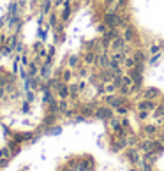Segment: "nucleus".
Wrapping results in <instances>:
<instances>
[{
    "label": "nucleus",
    "instance_id": "obj_1",
    "mask_svg": "<svg viewBox=\"0 0 164 171\" xmlns=\"http://www.w3.org/2000/svg\"><path fill=\"white\" fill-rule=\"evenodd\" d=\"M109 46H111V49L117 53V51H122V53H127L129 51V46H127V43H125V39L122 37V35H117L113 41L109 43Z\"/></svg>",
    "mask_w": 164,
    "mask_h": 171
},
{
    "label": "nucleus",
    "instance_id": "obj_2",
    "mask_svg": "<svg viewBox=\"0 0 164 171\" xmlns=\"http://www.w3.org/2000/svg\"><path fill=\"white\" fill-rule=\"evenodd\" d=\"M141 71H143V67H139V65L129 69V76L132 78V83H134L136 86H139L141 81H143V73H141Z\"/></svg>",
    "mask_w": 164,
    "mask_h": 171
},
{
    "label": "nucleus",
    "instance_id": "obj_3",
    "mask_svg": "<svg viewBox=\"0 0 164 171\" xmlns=\"http://www.w3.org/2000/svg\"><path fill=\"white\" fill-rule=\"evenodd\" d=\"M101 69H109V64H111V57L106 55V53H102L97 57V62H95Z\"/></svg>",
    "mask_w": 164,
    "mask_h": 171
},
{
    "label": "nucleus",
    "instance_id": "obj_4",
    "mask_svg": "<svg viewBox=\"0 0 164 171\" xmlns=\"http://www.w3.org/2000/svg\"><path fill=\"white\" fill-rule=\"evenodd\" d=\"M104 25H108V27H111V28H117V27H118V16L113 14V13L106 14V16H104Z\"/></svg>",
    "mask_w": 164,
    "mask_h": 171
},
{
    "label": "nucleus",
    "instance_id": "obj_5",
    "mask_svg": "<svg viewBox=\"0 0 164 171\" xmlns=\"http://www.w3.org/2000/svg\"><path fill=\"white\" fill-rule=\"evenodd\" d=\"M162 48H164V44L161 43V41H153L150 46H148V55L152 57V55H157V53H162Z\"/></svg>",
    "mask_w": 164,
    "mask_h": 171
},
{
    "label": "nucleus",
    "instance_id": "obj_6",
    "mask_svg": "<svg viewBox=\"0 0 164 171\" xmlns=\"http://www.w3.org/2000/svg\"><path fill=\"white\" fill-rule=\"evenodd\" d=\"M134 35H136V30L132 28L131 25H127V27H125V30H124V34H122V37L125 39V43H131L132 39H134Z\"/></svg>",
    "mask_w": 164,
    "mask_h": 171
},
{
    "label": "nucleus",
    "instance_id": "obj_7",
    "mask_svg": "<svg viewBox=\"0 0 164 171\" xmlns=\"http://www.w3.org/2000/svg\"><path fill=\"white\" fill-rule=\"evenodd\" d=\"M106 100H108L109 106H117V108H118V106H124V102H125L124 97H113V95H109Z\"/></svg>",
    "mask_w": 164,
    "mask_h": 171
},
{
    "label": "nucleus",
    "instance_id": "obj_8",
    "mask_svg": "<svg viewBox=\"0 0 164 171\" xmlns=\"http://www.w3.org/2000/svg\"><path fill=\"white\" fill-rule=\"evenodd\" d=\"M132 58H134V62H136V65H139V67H143V64H145V53L143 51H134V55H132Z\"/></svg>",
    "mask_w": 164,
    "mask_h": 171
},
{
    "label": "nucleus",
    "instance_id": "obj_9",
    "mask_svg": "<svg viewBox=\"0 0 164 171\" xmlns=\"http://www.w3.org/2000/svg\"><path fill=\"white\" fill-rule=\"evenodd\" d=\"M161 95V92H159V90L157 88H148L147 90V92H145V97L148 99V100H152V99H155V97H159Z\"/></svg>",
    "mask_w": 164,
    "mask_h": 171
},
{
    "label": "nucleus",
    "instance_id": "obj_10",
    "mask_svg": "<svg viewBox=\"0 0 164 171\" xmlns=\"http://www.w3.org/2000/svg\"><path fill=\"white\" fill-rule=\"evenodd\" d=\"M69 94H71V90H69L67 85H58V95L62 97V99H65Z\"/></svg>",
    "mask_w": 164,
    "mask_h": 171
},
{
    "label": "nucleus",
    "instance_id": "obj_11",
    "mask_svg": "<svg viewBox=\"0 0 164 171\" xmlns=\"http://www.w3.org/2000/svg\"><path fill=\"white\" fill-rule=\"evenodd\" d=\"M138 108H141V109H147V111H150V109H153V108H155V104H153L152 102V100H145V102H139L138 104Z\"/></svg>",
    "mask_w": 164,
    "mask_h": 171
},
{
    "label": "nucleus",
    "instance_id": "obj_12",
    "mask_svg": "<svg viewBox=\"0 0 164 171\" xmlns=\"http://www.w3.org/2000/svg\"><path fill=\"white\" fill-rule=\"evenodd\" d=\"M97 116H101V118H109V116H111V109H109V108H101L99 111H97Z\"/></svg>",
    "mask_w": 164,
    "mask_h": 171
},
{
    "label": "nucleus",
    "instance_id": "obj_13",
    "mask_svg": "<svg viewBox=\"0 0 164 171\" xmlns=\"http://www.w3.org/2000/svg\"><path fill=\"white\" fill-rule=\"evenodd\" d=\"M85 62H87V64H95V62H97V55H95L94 51L87 53V55H85Z\"/></svg>",
    "mask_w": 164,
    "mask_h": 171
},
{
    "label": "nucleus",
    "instance_id": "obj_14",
    "mask_svg": "<svg viewBox=\"0 0 164 171\" xmlns=\"http://www.w3.org/2000/svg\"><path fill=\"white\" fill-rule=\"evenodd\" d=\"M162 58V53H157V55H152L150 57V60H148V65H155L159 60Z\"/></svg>",
    "mask_w": 164,
    "mask_h": 171
},
{
    "label": "nucleus",
    "instance_id": "obj_15",
    "mask_svg": "<svg viewBox=\"0 0 164 171\" xmlns=\"http://www.w3.org/2000/svg\"><path fill=\"white\" fill-rule=\"evenodd\" d=\"M124 65H125L127 69H132V67H136V62H134V58H132V57H125V62H124Z\"/></svg>",
    "mask_w": 164,
    "mask_h": 171
},
{
    "label": "nucleus",
    "instance_id": "obj_16",
    "mask_svg": "<svg viewBox=\"0 0 164 171\" xmlns=\"http://www.w3.org/2000/svg\"><path fill=\"white\" fill-rule=\"evenodd\" d=\"M41 76L43 78H48L49 76V64H44L43 69H41Z\"/></svg>",
    "mask_w": 164,
    "mask_h": 171
},
{
    "label": "nucleus",
    "instance_id": "obj_17",
    "mask_svg": "<svg viewBox=\"0 0 164 171\" xmlns=\"http://www.w3.org/2000/svg\"><path fill=\"white\" fill-rule=\"evenodd\" d=\"M118 86L115 85V83H109V85H106V88H104V92H108V94H113L115 90H117Z\"/></svg>",
    "mask_w": 164,
    "mask_h": 171
},
{
    "label": "nucleus",
    "instance_id": "obj_18",
    "mask_svg": "<svg viewBox=\"0 0 164 171\" xmlns=\"http://www.w3.org/2000/svg\"><path fill=\"white\" fill-rule=\"evenodd\" d=\"M78 64H79V58H78V57H71V58H69V65H71V67H76Z\"/></svg>",
    "mask_w": 164,
    "mask_h": 171
},
{
    "label": "nucleus",
    "instance_id": "obj_19",
    "mask_svg": "<svg viewBox=\"0 0 164 171\" xmlns=\"http://www.w3.org/2000/svg\"><path fill=\"white\" fill-rule=\"evenodd\" d=\"M49 9H51V2H49V0H46L44 5H43V14H48V13H49Z\"/></svg>",
    "mask_w": 164,
    "mask_h": 171
},
{
    "label": "nucleus",
    "instance_id": "obj_20",
    "mask_svg": "<svg viewBox=\"0 0 164 171\" xmlns=\"http://www.w3.org/2000/svg\"><path fill=\"white\" fill-rule=\"evenodd\" d=\"M0 159H2V160L9 159V150H7V148H2V150H0Z\"/></svg>",
    "mask_w": 164,
    "mask_h": 171
},
{
    "label": "nucleus",
    "instance_id": "obj_21",
    "mask_svg": "<svg viewBox=\"0 0 164 171\" xmlns=\"http://www.w3.org/2000/svg\"><path fill=\"white\" fill-rule=\"evenodd\" d=\"M69 13H71V7H69V4H65V7H64V14H62V19H67V18H69Z\"/></svg>",
    "mask_w": 164,
    "mask_h": 171
},
{
    "label": "nucleus",
    "instance_id": "obj_22",
    "mask_svg": "<svg viewBox=\"0 0 164 171\" xmlns=\"http://www.w3.org/2000/svg\"><path fill=\"white\" fill-rule=\"evenodd\" d=\"M28 67H30V76H35V74H37V67H35V64H30Z\"/></svg>",
    "mask_w": 164,
    "mask_h": 171
},
{
    "label": "nucleus",
    "instance_id": "obj_23",
    "mask_svg": "<svg viewBox=\"0 0 164 171\" xmlns=\"http://www.w3.org/2000/svg\"><path fill=\"white\" fill-rule=\"evenodd\" d=\"M58 109H62V111H65V109H67V100H65V99H64V100H60Z\"/></svg>",
    "mask_w": 164,
    "mask_h": 171
},
{
    "label": "nucleus",
    "instance_id": "obj_24",
    "mask_svg": "<svg viewBox=\"0 0 164 171\" xmlns=\"http://www.w3.org/2000/svg\"><path fill=\"white\" fill-rule=\"evenodd\" d=\"M62 79H64V81H69V79H71V71H65L62 74Z\"/></svg>",
    "mask_w": 164,
    "mask_h": 171
},
{
    "label": "nucleus",
    "instance_id": "obj_25",
    "mask_svg": "<svg viewBox=\"0 0 164 171\" xmlns=\"http://www.w3.org/2000/svg\"><path fill=\"white\" fill-rule=\"evenodd\" d=\"M127 5V0H118V7H124Z\"/></svg>",
    "mask_w": 164,
    "mask_h": 171
},
{
    "label": "nucleus",
    "instance_id": "obj_26",
    "mask_svg": "<svg viewBox=\"0 0 164 171\" xmlns=\"http://www.w3.org/2000/svg\"><path fill=\"white\" fill-rule=\"evenodd\" d=\"M55 23H57V18L51 16V18H49V25H55Z\"/></svg>",
    "mask_w": 164,
    "mask_h": 171
},
{
    "label": "nucleus",
    "instance_id": "obj_27",
    "mask_svg": "<svg viewBox=\"0 0 164 171\" xmlns=\"http://www.w3.org/2000/svg\"><path fill=\"white\" fill-rule=\"evenodd\" d=\"M2 95H4V90H2V88H0V99H2Z\"/></svg>",
    "mask_w": 164,
    "mask_h": 171
},
{
    "label": "nucleus",
    "instance_id": "obj_28",
    "mask_svg": "<svg viewBox=\"0 0 164 171\" xmlns=\"http://www.w3.org/2000/svg\"><path fill=\"white\" fill-rule=\"evenodd\" d=\"M34 2H37V0H34Z\"/></svg>",
    "mask_w": 164,
    "mask_h": 171
}]
</instances>
